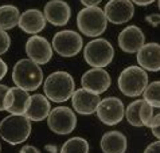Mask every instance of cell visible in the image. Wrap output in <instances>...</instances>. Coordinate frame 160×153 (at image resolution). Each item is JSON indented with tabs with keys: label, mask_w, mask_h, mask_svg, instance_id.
<instances>
[{
	"label": "cell",
	"mask_w": 160,
	"mask_h": 153,
	"mask_svg": "<svg viewBox=\"0 0 160 153\" xmlns=\"http://www.w3.org/2000/svg\"><path fill=\"white\" fill-rule=\"evenodd\" d=\"M141 102H143V100H136L125 107V116L124 117H125L128 122L135 128L143 126V124H141V121H140V117H139V109L141 106Z\"/></svg>",
	"instance_id": "cell-24"
},
{
	"label": "cell",
	"mask_w": 160,
	"mask_h": 153,
	"mask_svg": "<svg viewBox=\"0 0 160 153\" xmlns=\"http://www.w3.org/2000/svg\"><path fill=\"white\" fill-rule=\"evenodd\" d=\"M160 125V107H155V114H153V118L151 121V129L152 128H156Z\"/></svg>",
	"instance_id": "cell-29"
},
{
	"label": "cell",
	"mask_w": 160,
	"mask_h": 153,
	"mask_svg": "<svg viewBox=\"0 0 160 153\" xmlns=\"http://www.w3.org/2000/svg\"><path fill=\"white\" fill-rule=\"evenodd\" d=\"M110 83H112V79H110L109 73L105 69H98V67L88 70L81 78L82 87L96 94L105 93L110 87Z\"/></svg>",
	"instance_id": "cell-12"
},
{
	"label": "cell",
	"mask_w": 160,
	"mask_h": 153,
	"mask_svg": "<svg viewBox=\"0 0 160 153\" xmlns=\"http://www.w3.org/2000/svg\"><path fill=\"white\" fill-rule=\"evenodd\" d=\"M147 20L151 22L153 26L160 24V16L159 15H152V16H147Z\"/></svg>",
	"instance_id": "cell-34"
},
{
	"label": "cell",
	"mask_w": 160,
	"mask_h": 153,
	"mask_svg": "<svg viewBox=\"0 0 160 153\" xmlns=\"http://www.w3.org/2000/svg\"><path fill=\"white\" fill-rule=\"evenodd\" d=\"M127 146V137L117 130L106 132L101 137V151L104 153H125Z\"/></svg>",
	"instance_id": "cell-20"
},
{
	"label": "cell",
	"mask_w": 160,
	"mask_h": 153,
	"mask_svg": "<svg viewBox=\"0 0 160 153\" xmlns=\"http://www.w3.org/2000/svg\"><path fill=\"white\" fill-rule=\"evenodd\" d=\"M43 91L48 101L58 103L66 102L72 98L73 93L75 91L74 78L66 71H55L44 81Z\"/></svg>",
	"instance_id": "cell-1"
},
{
	"label": "cell",
	"mask_w": 160,
	"mask_h": 153,
	"mask_svg": "<svg viewBox=\"0 0 160 153\" xmlns=\"http://www.w3.org/2000/svg\"><path fill=\"white\" fill-rule=\"evenodd\" d=\"M101 102L100 94H96L86 89H77L72 96V103L75 111L82 116H90L96 113Z\"/></svg>",
	"instance_id": "cell-13"
},
{
	"label": "cell",
	"mask_w": 160,
	"mask_h": 153,
	"mask_svg": "<svg viewBox=\"0 0 160 153\" xmlns=\"http://www.w3.org/2000/svg\"><path fill=\"white\" fill-rule=\"evenodd\" d=\"M96 113L102 124L113 126L122 121L124 116H125V107H124L121 100L116 97H108L101 100Z\"/></svg>",
	"instance_id": "cell-9"
},
{
	"label": "cell",
	"mask_w": 160,
	"mask_h": 153,
	"mask_svg": "<svg viewBox=\"0 0 160 153\" xmlns=\"http://www.w3.org/2000/svg\"><path fill=\"white\" fill-rule=\"evenodd\" d=\"M11 46V38L6 31L0 30V55L6 54L8 50H10Z\"/></svg>",
	"instance_id": "cell-27"
},
{
	"label": "cell",
	"mask_w": 160,
	"mask_h": 153,
	"mask_svg": "<svg viewBox=\"0 0 160 153\" xmlns=\"http://www.w3.org/2000/svg\"><path fill=\"white\" fill-rule=\"evenodd\" d=\"M144 153H160V140L149 144V145L145 148Z\"/></svg>",
	"instance_id": "cell-28"
},
{
	"label": "cell",
	"mask_w": 160,
	"mask_h": 153,
	"mask_svg": "<svg viewBox=\"0 0 160 153\" xmlns=\"http://www.w3.org/2000/svg\"><path fill=\"white\" fill-rule=\"evenodd\" d=\"M18 26L26 34L37 35L46 27V17H44L42 11L37 10V8H31V10L20 13Z\"/></svg>",
	"instance_id": "cell-16"
},
{
	"label": "cell",
	"mask_w": 160,
	"mask_h": 153,
	"mask_svg": "<svg viewBox=\"0 0 160 153\" xmlns=\"http://www.w3.org/2000/svg\"><path fill=\"white\" fill-rule=\"evenodd\" d=\"M12 81L16 87L26 91H34L43 83V70L31 59H20L12 69Z\"/></svg>",
	"instance_id": "cell-2"
},
{
	"label": "cell",
	"mask_w": 160,
	"mask_h": 153,
	"mask_svg": "<svg viewBox=\"0 0 160 153\" xmlns=\"http://www.w3.org/2000/svg\"><path fill=\"white\" fill-rule=\"evenodd\" d=\"M137 54L139 66L148 71H160V44L147 43Z\"/></svg>",
	"instance_id": "cell-17"
},
{
	"label": "cell",
	"mask_w": 160,
	"mask_h": 153,
	"mask_svg": "<svg viewBox=\"0 0 160 153\" xmlns=\"http://www.w3.org/2000/svg\"><path fill=\"white\" fill-rule=\"evenodd\" d=\"M10 89L7 85H0V111L7 110L8 107V97H10Z\"/></svg>",
	"instance_id": "cell-26"
},
{
	"label": "cell",
	"mask_w": 160,
	"mask_h": 153,
	"mask_svg": "<svg viewBox=\"0 0 160 153\" xmlns=\"http://www.w3.org/2000/svg\"><path fill=\"white\" fill-rule=\"evenodd\" d=\"M47 125L57 134H70L77 126V117L73 109L68 106L54 107L47 117Z\"/></svg>",
	"instance_id": "cell-8"
},
{
	"label": "cell",
	"mask_w": 160,
	"mask_h": 153,
	"mask_svg": "<svg viewBox=\"0 0 160 153\" xmlns=\"http://www.w3.org/2000/svg\"><path fill=\"white\" fill-rule=\"evenodd\" d=\"M102 0H81V3L85 7H97Z\"/></svg>",
	"instance_id": "cell-32"
},
{
	"label": "cell",
	"mask_w": 160,
	"mask_h": 153,
	"mask_svg": "<svg viewBox=\"0 0 160 153\" xmlns=\"http://www.w3.org/2000/svg\"><path fill=\"white\" fill-rule=\"evenodd\" d=\"M0 152H2V144H0Z\"/></svg>",
	"instance_id": "cell-37"
},
{
	"label": "cell",
	"mask_w": 160,
	"mask_h": 153,
	"mask_svg": "<svg viewBox=\"0 0 160 153\" xmlns=\"http://www.w3.org/2000/svg\"><path fill=\"white\" fill-rule=\"evenodd\" d=\"M50 111H51V106L48 98L43 96V94H34V96H31L28 109L24 113V116L30 121H37L38 122V121L46 120L48 114H50Z\"/></svg>",
	"instance_id": "cell-18"
},
{
	"label": "cell",
	"mask_w": 160,
	"mask_h": 153,
	"mask_svg": "<svg viewBox=\"0 0 160 153\" xmlns=\"http://www.w3.org/2000/svg\"><path fill=\"white\" fill-rule=\"evenodd\" d=\"M51 46L58 55L72 58L82 50L83 42L78 32H75L73 30H63L54 35Z\"/></svg>",
	"instance_id": "cell-7"
},
{
	"label": "cell",
	"mask_w": 160,
	"mask_h": 153,
	"mask_svg": "<svg viewBox=\"0 0 160 153\" xmlns=\"http://www.w3.org/2000/svg\"><path fill=\"white\" fill-rule=\"evenodd\" d=\"M114 57V48L106 39H94L90 40L85 48H83V58L86 63L92 67H98L104 69L113 61Z\"/></svg>",
	"instance_id": "cell-6"
},
{
	"label": "cell",
	"mask_w": 160,
	"mask_h": 153,
	"mask_svg": "<svg viewBox=\"0 0 160 153\" xmlns=\"http://www.w3.org/2000/svg\"><path fill=\"white\" fill-rule=\"evenodd\" d=\"M108 22L113 24L128 23L135 15V6L131 0H109L104 8Z\"/></svg>",
	"instance_id": "cell-11"
},
{
	"label": "cell",
	"mask_w": 160,
	"mask_h": 153,
	"mask_svg": "<svg viewBox=\"0 0 160 153\" xmlns=\"http://www.w3.org/2000/svg\"><path fill=\"white\" fill-rule=\"evenodd\" d=\"M19 17L20 11L16 6H12V4L0 6V30H12L19 23Z\"/></svg>",
	"instance_id": "cell-21"
},
{
	"label": "cell",
	"mask_w": 160,
	"mask_h": 153,
	"mask_svg": "<svg viewBox=\"0 0 160 153\" xmlns=\"http://www.w3.org/2000/svg\"><path fill=\"white\" fill-rule=\"evenodd\" d=\"M31 96L28 91L20 89V87H11L10 89V97H8V107L7 111L10 114H19L24 116V113L28 109Z\"/></svg>",
	"instance_id": "cell-19"
},
{
	"label": "cell",
	"mask_w": 160,
	"mask_h": 153,
	"mask_svg": "<svg viewBox=\"0 0 160 153\" xmlns=\"http://www.w3.org/2000/svg\"><path fill=\"white\" fill-rule=\"evenodd\" d=\"M117 85L124 96L139 97L148 86V74L140 66H129L121 71Z\"/></svg>",
	"instance_id": "cell-5"
},
{
	"label": "cell",
	"mask_w": 160,
	"mask_h": 153,
	"mask_svg": "<svg viewBox=\"0 0 160 153\" xmlns=\"http://www.w3.org/2000/svg\"><path fill=\"white\" fill-rule=\"evenodd\" d=\"M143 94L145 102H148L153 107H160V81L148 83Z\"/></svg>",
	"instance_id": "cell-23"
},
{
	"label": "cell",
	"mask_w": 160,
	"mask_h": 153,
	"mask_svg": "<svg viewBox=\"0 0 160 153\" xmlns=\"http://www.w3.org/2000/svg\"><path fill=\"white\" fill-rule=\"evenodd\" d=\"M118 46L124 52L136 54L145 44V37L140 27L128 26L118 35Z\"/></svg>",
	"instance_id": "cell-15"
},
{
	"label": "cell",
	"mask_w": 160,
	"mask_h": 153,
	"mask_svg": "<svg viewBox=\"0 0 160 153\" xmlns=\"http://www.w3.org/2000/svg\"><path fill=\"white\" fill-rule=\"evenodd\" d=\"M7 71H8V66H7V63L2 59V58H0V81H2L4 76H6Z\"/></svg>",
	"instance_id": "cell-31"
},
{
	"label": "cell",
	"mask_w": 160,
	"mask_h": 153,
	"mask_svg": "<svg viewBox=\"0 0 160 153\" xmlns=\"http://www.w3.org/2000/svg\"><path fill=\"white\" fill-rule=\"evenodd\" d=\"M19 153H41V151H39L38 148L32 146V145H24L19 151Z\"/></svg>",
	"instance_id": "cell-30"
},
{
	"label": "cell",
	"mask_w": 160,
	"mask_h": 153,
	"mask_svg": "<svg viewBox=\"0 0 160 153\" xmlns=\"http://www.w3.org/2000/svg\"><path fill=\"white\" fill-rule=\"evenodd\" d=\"M152 134L158 138V140H160V125L156 128H152Z\"/></svg>",
	"instance_id": "cell-35"
},
{
	"label": "cell",
	"mask_w": 160,
	"mask_h": 153,
	"mask_svg": "<svg viewBox=\"0 0 160 153\" xmlns=\"http://www.w3.org/2000/svg\"><path fill=\"white\" fill-rule=\"evenodd\" d=\"M78 30L83 35L90 38H97L102 35L108 26V19L105 16L104 10L97 7H85L77 15Z\"/></svg>",
	"instance_id": "cell-4"
},
{
	"label": "cell",
	"mask_w": 160,
	"mask_h": 153,
	"mask_svg": "<svg viewBox=\"0 0 160 153\" xmlns=\"http://www.w3.org/2000/svg\"><path fill=\"white\" fill-rule=\"evenodd\" d=\"M31 133V121L26 116L10 114L0 121V137L11 145L24 142Z\"/></svg>",
	"instance_id": "cell-3"
},
{
	"label": "cell",
	"mask_w": 160,
	"mask_h": 153,
	"mask_svg": "<svg viewBox=\"0 0 160 153\" xmlns=\"http://www.w3.org/2000/svg\"><path fill=\"white\" fill-rule=\"evenodd\" d=\"M153 114H155V107L151 106L148 102H145L143 100L141 106L139 109V117H140V121H141V124H143V126H147V128L151 126V121L153 118Z\"/></svg>",
	"instance_id": "cell-25"
},
{
	"label": "cell",
	"mask_w": 160,
	"mask_h": 153,
	"mask_svg": "<svg viewBox=\"0 0 160 153\" xmlns=\"http://www.w3.org/2000/svg\"><path fill=\"white\" fill-rule=\"evenodd\" d=\"M158 2H159V10H160V0H158Z\"/></svg>",
	"instance_id": "cell-36"
},
{
	"label": "cell",
	"mask_w": 160,
	"mask_h": 153,
	"mask_svg": "<svg viewBox=\"0 0 160 153\" xmlns=\"http://www.w3.org/2000/svg\"><path fill=\"white\" fill-rule=\"evenodd\" d=\"M26 54L28 59L38 65H46L52 58V46L41 35H31L26 42Z\"/></svg>",
	"instance_id": "cell-10"
},
{
	"label": "cell",
	"mask_w": 160,
	"mask_h": 153,
	"mask_svg": "<svg viewBox=\"0 0 160 153\" xmlns=\"http://www.w3.org/2000/svg\"><path fill=\"white\" fill-rule=\"evenodd\" d=\"M133 4H137V6H149V4H152L153 2H156V0H131Z\"/></svg>",
	"instance_id": "cell-33"
},
{
	"label": "cell",
	"mask_w": 160,
	"mask_h": 153,
	"mask_svg": "<svg viewBox=\"0 0 160 153\" xmlns=\"http://www.w3.org/2000/svg\"><path fill=\"white\" fill-rule=\"evenodd\" d=\"M43 15L46 17V22H48L50 24L61 27L69 23L72 10L69 4L63 0H50L44 6Z\"/></svg>",
	"instance_id": "cell-14"
},
{
	"label": "cell",
	"mask_w": 160,
	"mask_h": 153,
	"mask_svg": "<svg viewBox=\"0 0 160 153\" xmlns=\"http://www.w3.org/2000/svg\"><path fill=\"white\" fill-rule=\"evenodd\" d=\"M61 153H89V142L82 137L69 138L62 145Z\"/></svg>",
	"instance_id": "cell-22"
}]
</instances>
